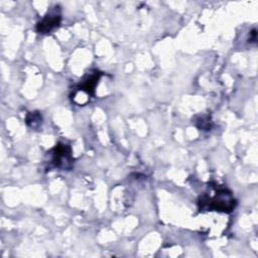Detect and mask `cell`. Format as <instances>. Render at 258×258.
I'll list each match as a JSON object with an SVG mask.
<instances>
[{
    "mask_svg": "<svg viewBox=\"0 0 258 258\" xmlns=\"http://www.w3.org/2000/svg\"><path fill=\"white\" fill-rule=\"evenodd\" d=\"M235 200L232 194L225 187L214 189L213 195L205 194L199 201L200 209L203 211H218L230 213L235 208Z\"/></svg>",
    "mask_w": 258,
    "mask_h": 258,
    "instance_id": "1",
    "label": "cell"
},
{
    "mask_svg": "<svg viewBox=\"0 0 258 258\" xmlns=\"http://www.w3.org/2000/svg\"><path fill=\"white\" fill-rule=\"evenodd\" d=\"M47 154L49 166L61 170H69L73 167L74 159L70 145L57 143Z\"/></svg>",
    "mask_w": 258,
    "mask_h": 258,
    "instance_id": "2",
    "label": "cell"
},
{
    "mask_svg": "<svg viewBox=\"0 0 258 258\" xmlns=\"http://www.w3.org/2000/svg\"><path fill=\"white\" fill-rule=\"evenodd\" d=\"M61 21L60 10L58 6H54L47 14L37 23L36 30L38 33L46 34L57 28Z\"/></svg>",
    "mask_w": 258,
    "mask_h": 258,
    "instance_id": "3",
    "label": "cell"
},
{
    "mask_svg": "<svg viewBox=\"0 0 258 258\" xmlns=\"http://www.w3.org/2000/svg\"><path fill=\"white\" fill-rule=\"evenodd\" d=\"M101 78V74L97 71L94 73H91L90 75L86 76L82 83H80L77 87V92H84L89 96H93L95 93V88L99 83V80Z\"/></svg>",
    "mask_w": 258,
    "mask_h": 258,
    "instance_id": "4",
    "label": "cell"
},
{
    "mask_svg": "<svg viewBox=\"0 0 258 258\" xmlns=\"http://www.w3.org/2000/svg\"><path fill=\"white\" fill-rule=\"evenodd\" d=\"M41 121H42V118L38 112H30L26 117L27 125L32 128H37L38 126H40Z\"/></svg>",
    "mask_w": 258,
    "mask_h": 258,
    "instance_id": "5",
    "label": "cell"
}]
</instances>
